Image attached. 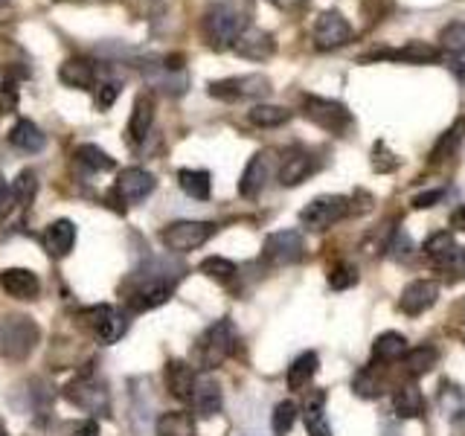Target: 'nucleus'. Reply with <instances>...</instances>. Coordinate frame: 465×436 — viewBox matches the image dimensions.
Segmentation results:
<instances>
[{
	"label": "nucleus",
	"mask_w": 465,
	"mask_h": 436,
	"mask_svg": "<svg viewBox=\"0 0 465 436\" xmlns=\"http://www.w3.org/2000/svg\"><path fill=\"white\" fill-rule=\"evenodd\" d=\"M236 341H239V332H236V326H232V320L230 317L215 320V323L203 332L195 343V363L201 370L218 367V363H224L232 355Z\"/></svg>",
	"instance_id": "obj_1"
},
{
	"label": "nucleus",
	"mask_w": 465,
	"mask_h": 436,
	"mask_svg": "<svg viewBox=\"0 0 465 436\" xmlns=\"http://www.w3.org/2000/svg\"><path fill=\"white\" fill-rule=\"evenodd\" d=\"M41 341V329L33 317L26 314H9L0 323V355L9 361H24L33 355V349Z\"/></svg>",
	"instance_id": "obj_2"
},
{
	"label": "nucleus",
	"mask_w": 465,
	"mask_h": 436,
	"mask_svg": "<svg viewBox=\"0 0 465 436\" xmlns=\"http://www.w3.org/2000/svg\"><path fill=\"white\" fill-rule=\"evenodd\" d=\"M215 236V224L213 222H172L163 233H160V242L166 244V251L172 253H189L198 251L201 244H207Z\"/></svg>",
	"instance_id": "obj_3"
},
{
	"label": "nucleus",
	"mask_w": 465,
	"mask_h": 436,
	"mask_svg": "<svg viewBox=\"0 0 465 436\" xmlns=\"http://www.w3.org/2000/svg\"><path fill=\"white\" fill-rule=\"evenodd\" d=\"M242 15L227 6V4H215L207 15H203V38L210 41V47L224 50L232 47V41L242 33Z\"/></svg>",
	"instance_id": "obj_4"
},
{
	"label": "nucleus",
	"mask_w": 465,
	"mask_h": 436,
	"mask_svg": "<svg viewBox=\"0 0 465 436\" xmlns=\"http://www.w3.org/2000/svg\"><path fill=\"white\" fill-rule=\"evenodd\" d=\"M349 215V198L343 195H320L314 201H309L300 210V224L312 233H323L329 227H334L341 218Z\"/></svg>",
	"instance_id": "obj_5"
},
{
	"label": "nucleus",
	"mask_w": 465,
	"mask_h": 436,
	"mask_svg": "<svg viewBox=\"0 0 465 436\" xmlns=\"http://www.w3.org/2000/svg\"><path fill=\"white\" fill-rule=\"evenodd\" d=\"M302 256H305V239L300 230H276L265 239V247H262V259L273 268L294 265Z\"/></svg>",
	"instance_id": "obj_6"
},
{
	"label": "nucleus",
	"mask_w": 465,
	"mask_h": 436,
	"mask_svg": "<svg viewBox=\"0 0 465 436\" xmlns=\"http://www.w3.org/2000/svg\"><path fill=\"white\" fill-rule=\"evenodd\" d=\"M271 94V79L262 76V73H247V76H230V79H218L210 82V96L224 99V102H236V99H259Z\"/></svg>",
	"instance_id": "obj_7"
},
{
	"label": "nucleus",
	"mask_w": 465,
	"mask_h": 436,
	"mask_svg": "<svg viewBox=\"0 0 465 436\" xmlns=\"http://www.w3.org/2000/svg\"><path fill=\"white\" fill-rule=\"evenodd\" d=\"M314 50L320 53H329V50H338L343 44L352 41V24H349L341 12H323L314 24Z\"/></svg>",
	"instance_id": "obj_8"
},
{
	"label": "nucleus",
	"mask_w": 465,
	"mask_h": 436,
	"mask_svg": "<svg viewBox=\"0 0 465 436\" xmlns=\"http://www.w3.org/2000/svg\"><path fill=\"white\" fill-rule=\"evenodd\" d=\"M305 116L320 128L331 131V134H343V131L352 125V114L343 105V102L334 99H309L305 102Z\"/></svg>",
	"instance_id": "obj_9"
},
{
	"label": "nucleus",
	"mask_w": 465,
	"mask_h": 436,
	"mask_svg": "<svg viewBox=\"0 0 465 436\" xmlns=\"http://www.w3.org/2000/svg\"><path fill=\"white\" fill-rule=\"evenodd\" d=\"M67 401H73L82 411H91V413H108V390L102 382L91 375H79L76 382L67 384L64 390Z\"/></svg>",
	"instance_id": "obj_10"
},
{
	"label": "nucleus",
	"mask_w": 465,
	"mask_h": 436,
	"mask_svg": "<svg viewBox=\"0 0 465 436\" xmlns=\"http://www.w3.org/2000/svg\"><path fill=\"white\" fill-rule=\"evenodd\" d=\"M436 302H440V285L433 280H413L404 285L401 297H399V309L407 317H419V314L430 312Z\"/></svg>",
	"instance_id": "obj_11"
},
{
	"label": "nucleus",
	"mask_w": 465,
	"mask_h": 436,
	"mask_svg": "<svg viewBox=\"0 0 465 436\" xmlns=\"http://www.w3.org/2000/svg\"><path fill=\"white\" fill-rule=\"evenodd\" d=\"M91 329L102 346H111L128 332V317L120 309H114V305H96L91 312Z\"/></svg>",
	"instance_id": "obj_12"
},
{
	"label": "nucleus",
	"mask_w": 465,
	"mask_h": 436,
	"mask_svg": "<svg viewBox=\"0 0 465 436\" xmlns=\"http://www.w3.org/2000/svg\"><path fill=\"white\" fill-rule=\"evenodd\" d=\"M232 50H236L242 58H247V62H265V58L273 55L276 41L271 33H265V29L247 26L239 33V38L232 41Z\"/></svg>",
	"instance_id": "obj_13"
},
{
	"label": "nucleus",
	"mask_w": 465,
	"mask_h": 436,
	"mask_svg": "<svg viewBox=\"0 0 465 436\" xmlns=\"http://www.w3.org/2000/svg\"><path fill=\"white\" fill-rule=\"evenodd\" d=\"M154 186H157V178L152 172L131 166V169H123L120 181H116V195L128 203H140L154 193Z\"/></svg>",
	"instance_id": "obj_14"
},
{
	"label": "nucleus",
	"mask_w": 465,
	"mask_h": 436,
	"mask_svg": "<svg viewBox=\"0 0 465 436\" xmlns=\"http://www.w3.org/2000/svg\"><path fill=\"white\" fill-rule=\"evenodd\" d=\"M271 152H256L247 166L242 172V181H239V193L242 198H256L262 189H265L268 178H271Z\"/></svg>",
	"instance_id": "obj_15"
},
{
	"label": "nucleus",
	"mask_w": 465,
	"mask_h": 436,
	"mask_svg": "<svg viewBox=\"0 0 465 436\" xmlns=\"http://www.w3.org/2000/svg\"><path fill=\"white\" fill-rule=\"evenodd\" d=\"M193 407L195 413L210 419L215 413H222V404H224V396H222V384L215 382L213 375H198L195 378V387H193Z\"/></svg>",
	"instance_id": "obj_16"
},
{
	"label": "nucleus",
	"mask_w": 465,
	"mask_h": 436,
	"mask_svg": "<svg viewBox=\"0 0 465 436\" xmlns=\"http://www.w3.org/2000/svg\"><path fill=\"white\" fill-rule=\"evenodd\" d=\"M0 288L15 300H35L41 294V280L29 268H6L0 271Z\"/></svg>",
	"instance_id": "obj_17"
},
{
	"label": "nucleus",
	"mask_w": 465,
	"mask_h": 436,
	"mask_svg": "<svg viewBox=\"0 0 465 436\" xmlns=\"http://www.w3.org/2000/svg\"><path fill=\"white\" fill-rule=\"evenodd\" d=\"M440 55H442L440 47H433L428 41H407L404 47L375 53L372 58H392V62H404V64H430L440 62Z\"/></svg>",
	"instance_id": "obj_18"
},
{
	"label": "nucleus",
	"mask_w": 465,
	"mask_h": 436,
	"mask_svg": "<svg viewBox=\"0 0 465 436\" xmlns=\"http://www.w3.org/2000/svg\"><path fill=\"white\" fill-rule=\"evenodd\" d=\"M73 244H76V224L67 222V218H58L44 230V247H47L50 256L64 259L73 251Z\"/></svg>",
	"instance_id": "obj_19"
},
{
	"label": "nucleus",
	"mask_w": 465,
	"mask_h": 436,
	"mask_svg": "<svg viewBox=\"0 0 465 436\" xmlns=\"http://www.w3.org/2000/svg\"><path fill=\"white\" fill-rule=\"evenodd\" d=\"M163 378H166V387H169V392H172L174 399H181V401L193 399V387H195L198 375H195V370L189 367L186 361H169Z\"/></svg>",
	"instance_id": "obj_20"
},
{
	"label": "nucleus",
	"mask_w": 465,
	"mask_h": 436,
	"mask_svg": "<svg viewBox=\"0 0 465 436\" xmlns=\"http://www.w3.org/2000/svg\"><path fill=\"white\" fill-rule=\"evenodd\" d=\"M314 169H317V164L309 152H291L280 166V183L282 186H300Z\"/></svg>",
	"instance_id": "obj_21"
},
{
	"label": "nucleus",
	"mask_w": 465,
	"mask_h": 436,
	"mask_svg": "<svg viewBox=\"0 0 465 436\" xmlns=\"http://www.w3.org/2000/svg\"><path fill=\"white\" fill-rule=\"evenodd\" d=\"M392 411L399 419H421L425 416V396L416 384H401L392 392Z\"/></svg>",
	"instance_id": "obj_22"
},
{
	"label": "nucleus",
	"mask_w": 465,
	"mask_h": 436,
	"mask_svg": "<svg viewBox=\"0 0 465 436\" xmlns=\"http://www.w3.org/2000/svg\"><path fill=\"white\" fill-rule=\"evenodd\" d=\"M58 79H62L67 87H79V91H91L96 84V70L87 58H67L58 70Z\"/></svg>",
	"instance_id": "obj_23"
},
{
	"label": "nucleus",
	"mask_w": 465,
	"mask_h": 436,
	"mask_svg": "<svg viewBox=\"0 0 465 436\" xmlns=\"http://www.w3.org/2000/svg\"><path fill=\"white\" fill-rule=\"evenodd\" d=\"M9 143L15 145V149L35 154L47 145V134H44L33 120H21V123H15V128L9 131Z\"/></svg>",
	"instance_id": "obj_24"
},
{
	"label": "nucleus",
	"mask_w": 465,
	"mask_h": 436,
	"mask_svg": "<svg viewBox=\"0 0 465 436\" xmlns=\"http://www.w3.org/2000/svg\"><path fill=\"white\" fill-rule=\"evenodd\" d=\"M152 123H154V102L152 96H137L134 102V111H131V120H128V137L131 143H143L145 134L152 131Z\"/></svg>",
	"instance_id": "obj_25"
},
{
	"label": "nucleus",
	"mask_w": 465,
	"mask_h": 436,
	"mask_svg": "<svg viewBox=\"0 0 465 436\" xmlns=\"http://www.w3.org/2000/svg\"><path fill=\"white\" fill-rule=\"evenodd\" d=\"M407 352V341L401 332H384L372 343V363H396Z\"/></svg>",
	"instance_id": "obj_26"
},
{
	"label": "nucleus",
	"mask_w": 465,
	"mask_h": 436,
	"mask_svg": "<svg viewBox=\"0 0 465 436\" xmlns=\"http://www.w3.org/2000/svg\"><path fill=\"white\" fill-rule=\"evenodd\" d=\"M421 251H425V256L433 262L436 268H442L445 262L460 251V247L454 242V233L440 230V233H430V236L425 239V244H421Z\"/></svg>",
	"instance_id": "obj_27"
},
{
	"label": "nucleus",
	"mask_w": 465,
	"mask_h": 436,
	"mask_svg": "<svg viewBox=\"0 0 465 436\" xmlns=\"http://www.w3.org/2000/svg\"><path fill=\"white\" fill-rule=\"evenodd\" d=\"M302 419H305V431L309 436H331V428H329V419H326V392H317V396L309 399L302 411Z\"/></svg>",
	"instance_id": "obj_28"
},
{
	"label": "nucleus",
	"mask_w": 465,
	"mask_h": 436,
	"mask_svg": "<svg viewBox=\"0 0 465 436\" xmlns=\"http://www.w3.org/2000/svg\"><path fill=\"white\" fill-rule=\"evenodd\" d=\"M320 367L317 352H302L300 358H294V363L288 367V390H305L312 384V378Z\"/></svg>",
	"instance_id": "obj_29"
},
{
	"label": "nucleus",
	"mask_w": 465,
	"mask_h": 436,
	"mask_svg": "<svg viewBox=\"0 0 465 436\" xmlns=\"http://www.w3.org/2000/svg\"><path fill=\"white\" fill-rule=\"evenodd\" d=\"M401 361H404V370L419 378V375H425V372L433 370V363L440 361V349L430 346V343H419L413 349H407Z\"/></svg>",
	"instance_id": "obj_30"
},
{
	"label": "nucleus",
	"mask_w": 465,
	"mask_h": 436,
	"mask_svg": "<svg viewBox=\"0 0 465 436\" xmlns=\"http://www.w3.org/2000/svg\"><path fill=\"white\" fill-rule=\"evenodd\" d=\"M157 436H195V419L186 411H169L157 419Z\"/></svg>",
	"instance_id": "obj_31"
},
{
	"label": "nucleus",
	"mask_w": 465,
	"mask_h": 436,
	"mask_svg": "<svg viewBox=\"0 0 465 436\" xmlns=\"http://www.w3.org/2000/svg\"><path fill=\"white\" fill-rule=\"evenodd\" d=\"M178 183H181V189L189 198H195V201H207L210 198L213 181H210L207 169H181L178 172Z\"/></svg>",
	"instance_id": "obj_32"
},
{
	"label": "nucleus",
	"mask_w": 465,
	"mask_h": 436,
	"mask_svg": "<svg viewBox=\"0 0 465 436\" xmlns=\"http://www.w3.org/2000/svg\"><path fill=\"white\" fill-rule=\"evenodd\" d=\"M247 120L259 128H280L291 120V111L282 105H253L247 111Z\"/></svg>",
	"instance_id": "obj_33"
},
{
	"label": "nucleus",
	"mask_w": 465,
	"mask_h": 436,
	"mask_svg": "<svg viewBox=\"0 0 465 436\" xmlns=\"http://www.w3.org/2000/svg\"><path fill=\"white\" fill-rule=\"evenodd\" d=\"M76 160L84 166V169H91V172H111L114 169V157L105 152V149H99V145H94V143H84V145H79L76 152Z\"/></svg>",
	"instance_id": "obj_34"
},
{
	"label": "nucleus",
	"mask_w": 465,
	"mask_h": 436,
	"mask_svg": "<svg viewBox=\"0 0 465 436\" xmlns=\"http://www.w3.org/2000/svg\"><path fill=\"white\" fill-rule=\"evenodd\" d=\"M198 271L203 276H210V280H215V282H232V280H236V273H239L236 262H230L224 256H207L198 265Z\"/></svg>",
	"instance_id": "obj_35"
},
{
	"label": "nucleus",
	"mask_w": 465,
	"mask_h": 436,
	"mask_svg": "<svg viewBox=\"0 0 465 436\" xmlns=\"http://www.w3.org/2000/svg\"><path fill=\"white\" fill-rule=\"evenodd\" d=\"M297 419H300V407L291 401V399H285V401H280L273 407V413H271V425H273V433L276 436H285V433H291V428L297 425Z\"/></svg>",
	"instance_id": "obj_36"
},
{
	"label": "nucleus",
	"mask_w": 465,
	"mask_h": 436,
	"mask_svg": "<svg viewBox=\"0 0 465 436\" xmlns=\"http://www.w3.org/2000/svg\"><path fill=\"white\" fill-rule=\"evenodd\" d=\"M352 390H355V396H361V399H378V396H381L384 382L375 375L372 363H370V367H363V370L352 378Z\"/></svg>",
	"instance_id": "obj_37"
},
{
	"label": "nucleus",
	"mask_w": 465,
	"mask_h": 436,
	"mask_svg": "<svg viewBox=\"0 0 465 436\" xmlns=\"http://www.w3.org/2000/svg\"><path fill=\"white\" fill-rule=\"evenodd\" d=\"M12 193H15V201L21 203V207H29L38 193V174L33 169H24L18 178L12 181Z\"/></svg>",
	"instance_id": "obj_38"
},
{
	"label": "nucleus",
	"mask_w": 465,
	"mask_h": 436,
	"mask_svg": "<svg viewBox=\"0 0 465 436\" xmlns=\"http://www.w3.org/2000/svg\"><path fill=\"white\" fill-rule=\"evenodd\" d=\"M440 47L450 55H465V26L462 24H448L440 35Z\"/></svg>",
	"instance_id": "obj_39"
},
{
	"label": "nucleus",
	"mask_w": 465,
	"mask_h": 436,
	"mask_svg": "<svg viewBox=\"0 0 465 436\" xmlns=\"http://www.w3.org/2000/svg\"><path fill=\"white\" fill-rule=\"evenodd\" d=\"M329 285H331V291L355 288V285H358V268H355V265H338V268H331V273H329Z\"/></svg>",
	"instance_id": "obj_40"
},
{
	"label": "nucleus",
	"mask_w": 465,
	"mask_h": 436,
	"mask_svg": "<svg viewBox=\"0 0 465 436\" xmlns=\"http://www.w3.org/2000/svg\"><path fill=\"white\" fill-rule=\"evenodd\" d=\"M120 82H105V84H99V91H96V105L99 108H111L114 105V99L120 96Z\"/></svg>",
	"instance_id": "obj_41"
},
{
	"label": "nucleus",
	"mask_w": 465,
	"mask_h": 436,
	"mask_svg": "<svg viewBox=\"0 0 465 436\" xmlns=\"http://www.w3.org/2000/svg\"><path fill=\"white\" fill-rule=\"evenodd\" d=\"M15 193H12V183H6V178L0 174V222L4 218H9V213H12V207H15Z\"/></svg>",
	"instance_id": "obj_42"
},
{
	"label": "nucleus",
	"mask_w": 465,
	"mask_h": 436,
	"mask_svg": "<svg viewBox=\"0 0 465 436\" xmlns=\"http://www.w3.org/2000/svg\"><path fill=\"white\" fill-rule=\"evenodd\" d=\"M442 195H445V189H428V193H421V195L413 198V207L416 210H428V207H433V203H440Z\"/></svg>",
	"instance_id": "obj_43"
},
{
	"label": "nucleus",
	"mask_w": 465,
	"mask_h": 436,
	"mask_svg": "<svg viewBox=\"0 0 465 436\" xmlns=\"http://www.w3.org/2000/svg\"><path fill=\"white\" fill-rule=\"evenodd\" d=\"M0 99H4V111H12L18 105V87H15L12 79H4V91H0Z\"/></svg>",
	"instance_id": "obj_44"
},
{
	"label": "nucleus",
	"mask_w": 465,
	"mask_h": 436,
	"mask_svg": "<svg viewBox=\"0 0 465 436\" xmlns=\"http://www.w3.org/2000/svg\"><path fill=\"white\" fill-rule=\"evenodd\" d=\"M450 436H465V411H457L450 416Z\"/></svg>",
	"instance_id": "obj_45"
},
{
	"label": "nucleus",
	"mask_w": 465,
	"mask_h": 436,
	"mask_svg": "<svg viewBox=\"0 0 465 436\" xmlns=\"http://www.w3.org/2000/svg\"><path fill=\"white\" fill-rule=\"evenodd\" d=\"M73 436H99V425L94 419H87V421H82V425L76 428V433Z\"/></svg>",
	"instance_id": "obj_46"
},
{
	"label": "nucleus",
	"mask_w": 465,
	"mask_h": 436,
	"mask_svg": "<svg viewBox=\"0 0 465 436\" xmlns=\"http://www.w3.org/2000/svg\"><path fill=\"white\" fill-rule=\"evenodd\" d=\"M450 227H454V230H465V203H460V207L450 213Z\"/></svg>",
	"instance_id": "obj_47"
},
{
	"label": "nucleus",
	"mask_w": 465,
	"mask_h": 436,
	"mask_svg": "<svg viewBox=\"0 0 465 436\" xmlns=\"http://www.w3.org/2000/svg\"><path fill=\"white\" fill-rule=\"evenodd\" d=\"M273 6H280V9H294V6H302L305 0H271Z\"/></svg>",
	"instance_id": "obj_48"
},
{
	"label": "nucleus",
	"mask_w": 465,
	"mask_h": 436,
	"mask_svg": "<svg viewBox=\"0 0 465 436\" xmlns=\"http://www.w3.org/2000/svg\"><path fill=\"white\" fill-rule=\"evenodd\" d=\"M450 73H454V76L465 84V62H454L450 64Z\"/></svg>",
	"instance_id": "obj_49"
},
{
	"label": "nucleus",
	"mask_w": 465,
	"mask_h": 436,
	"mask_svg": "<svg viewBox=\"0 0 465 436\" xmlns=\"http://www.w3.org/2000/svg\"><path fill=\"white\" fill-rule=\"evenodd\" d=\"M0 436H6V421L0 419Z\"/></svg>",
	"instance_id": "obj_50"
},
{
	"label": "nucleus",
	"mask_w": 465,
	"mask_h": 436,
	"mask_svg": "<svg viewBox=\"0 0 465 436\" xmlns=\"http://www.w3.org/2000/svg\"><path fill=\"white\" fill-rule=\"evenodd\" d=\"M462 276H465V247H462Z\"/></svg>",
	"instance_id": "obj_51"
},
{
	"label": "nucleus",
	"mask_w": 465,
	"mask_h": 436,
	"mask_svg": "<svg viewBox=\"0 0 465 436\" xmlns=\"http://www.w3.org/2000/svg\"><path fill=\"white\" fill-rule=\"evenodd\" d=\"M460 312H462V317H465V302H462V305H460Z\"/></svg>",
	"instance_id": "obj_52"
}]
</instances>
